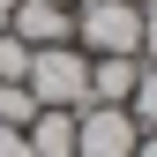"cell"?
<instances>
[{
	"label": "cell",
	"mask_w": 157,
	"mask_h": 157,
	"mask_svg": "<svg viewBox=\"0 0 157 157\" xmlns=\"http://www.w3.org/2000/svg\"><path fill=\"white\" fill-rule=\"evenodd\" d=\"M23 90L37 105H90V52L82 45H37L30 67H23Z\"/></svg>",
	"instance_id": "cell-1"
},
{
	"label": "cell",
	"mask_w": 157,
	"mask_h": 157,
	"mask_svg": "<svg viewBox=\"0 0 157 157\" xmlns=\"http://www.w3.org/2000/svg\"><path fill=\"white\" fill-rule=\"evenodd\" d=\"M75 45L90 52H142V8L127 0H75Z\"/></svg>",
	"instance_id": "cell-2"
},
{
	"label": "cell",
	"mask_w": 157,
	"mask_h": 157,
	"mask_svg": "<svg viewBox=\"0 0 157 157\" xmlns=\"http://www.w3.org/2000/svg\"><path fill=\"white\" fill-rule=\"evenodd\" d=\"M142 127L127 105H75V157H135Z\"/></svg>",
	"instance_id": "cell-3"
},
{
	"label": "cell",
	"mask_w": 157,
	"mask_h": 157,
	"mask_svg": "<svg viewBox=\"0 0 157 157\" xmlns=\"http://www.w3.org/2000/svg\"><path fill=\"white\" fill-rule=\"evenodd\" d=\"M8 30L23 37V45H75V8H60V0H15V15H8Z\"/></svg>",
	"instance_id": "cell-4"
},
{
	"label": "cell",
	"mask_w": 157,
	"mask_h": 157,
	"mask_svg": "<svg viewBox=\"0 0 157 157\" xmlns=\"http://www.w3.org/2000/svg\"><path fill=\"white\" fill-rule=\"evenodd\" d=\"M142 82V52H97L90 60V105H127Z\"/></svg>",
	"instance_id": "cell-5"
},
{
	"label": "cell",
	"mask_w": 157,
	"mask_h": 157,
	"mask_svg": "<svg viewBox=\"0 0 157 157\" xmlns=\"http://www.w3.org/2000/svg\"><path fill=\"white\" fill-rule=\"evenodd\" d=\"M23 142H30V157H75V112L67 105H37Z\"/></svg>",
	"instance_id": "cell-6"
},
{
	"label": "cell",
	"mask_w": 157,
	"mask_h": 157,
	"mask_svg": "<svg viewBox=\"0 0 157 157\" xmlns=\"http://www.w3.org/2000/svg\"><path fill=\"white\" fill-rule=\"evenodd\" d=\"M127 112H135V127H142V135H157V67H150V60H142V82H135Z\"/></svg>",
	"instance_id": "cell-7"
},
{
	"label": "cell",
	"mask_w": 157,
	"mask_h": 157,
	"mask_svg": "<svg viewBox=\"0 0 157 157\" xmlns=\"http://www.w3.org/2000/svg\"><path fill=\"white\" fill-rule=\"evenodd\" d=\"M30 112H37V97L23 82H0V127H30Z\"/></svg>",
	"instance_id": "cell-8"
},
{
	"label": "cell",
	"mask_w": 157,
	"mask_h": 157,
	"mask_svg": "<svg viewBox=\"0 0 157 157\" xmlns=\"http://www.w3.org/2000/svg\"><path fill=\"white\" fill-rule=\"evenodd\" d=\"M23 67H30V45L15 30H0V82H23Z\"/></svg>",
	"instance_id": "cell-9"
},
{
	"label": "cell",
	"mask_w": 157,
	"mask_h": 157,
	"mask_svg": "<svg viewBox=\"0 0 157 157\" xmlns=\"http://www.w3.org/2000/svg\"><path fill=\"white\" fill-rule=\"evenodd\" d=\"M142 60L157 67V0H142Z\"/></svg>",
	"instance_id": "cell-10"
},
{
	"label": "cell",
	"mask_w": 157,
	"mask_h": 157,
	"mask_svg": "<svg viewBox=\"0 0 157 157\" xmlns=\"http://www.w3.org/2000/svg\"><path fill=\"white\" fill-rule=\"evenodd\" d=\"M0 157H30V142H23V127H0Z\"/></svg>",
	"instance_id": "cell-11"
},
{
	"label": "cell",
	"mask_w": 157,
	"mask_h": 157,
	"mask_svg": "<svg viewBox=\"0 0 157 157\" xmlns=\"http://www.w3.org/2000/svg\"><path fill=\"white\" fill-rule=\"evenodd\" d=\"M135 157H157V135H142V142H135Z\"/></svg>",
	"instance_id": "cell-12"
},
{
	"label": "cell",
	"mask_w": 157,
	"mask_h": 157,
	"mask_svg": "<svg viewBox=\"0 0 157 157\" xmlns=\"http://www.w3.org/2000/svg\"><path fill=\"white\" fill-rule=\"evenodd\" d=\"M8 15H15V0H0V30H8Z\"/></svg>",
	"instance_id": "cell-13"
},
{
	"label": "cell",
	"mask_w": 157,
	"mask_h": 157,
	"mask_svg": "<svg viewBox=\"0 0 157 157\" xmlns=\"http://www.w3.org/2000/svg\"><path fill=\"white\" fill-rule=\"evenodd\" d=\"M127 8H142V0H127Z\"/></svg>",
	"instance_id": "cell-14"
},
{
	"label": "cell",
	"mask_w": 157,
	"mask_h": 157,
	"mask_svg": "<svg viewBox=\"0 0 157 157\" xmlns=\"http://www.w3.org/2000/svg\"><path fill=\"white\" fill-rule=\"evenodd\" d=\"M60 8H75V0H60Z\"/></svg>",
	"instance_id": "cell-15"
}]
</instances>
